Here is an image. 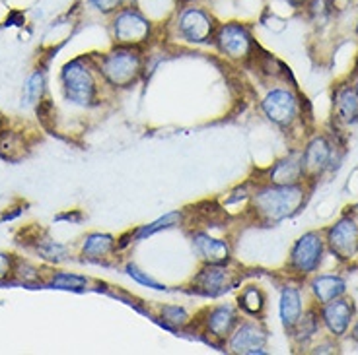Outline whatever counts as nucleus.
Segmentation results:
<instances>
[{
    "label": "nucleus",
    "instance_id": "obj_16",
    "mask_svg": "<svg viewBox=\"0 0 358 355\" xmlns=\"http://www.w3.org/2000/svg\"><path fill=\"white\" fill-rule=\"evenodd\" d=\"M117 252L115 239L108 233H90L82 241L80 257L88 262H103Z\"/></svg>",
    "mask_w": 358,
    "mask_h": 355
},
{
    "label": "nucleus",
    "instance_id": "obj_5",
    "mask_svg": "<svg viewBox=\"0 0 358 355\" xmlns=\"http://www.w3.org/2000/svg\"><path fill=\"white\" fill-rule=\"evenodd\" d=\"M176 27H178V36L193 45H205L213 43L216 31V20L208 10L189 4L185 8H181L176 20Z\"/></svg>",
    "mask_w": 358,
    "mask_h": 355
},
{
    "label": "nucleus",
    "instance_id": "obj_7",
    "mask_svg": "<svg viewBox=\"0 0 358 355\" xmlns=\"http://www.w3.org/2000/svg\"><path fill=\"white\" fill-rule=\"evenodd\" d=\"M240 284L234 272L226 264H205L193 278V292L205 297H220Z\"/></svg>",
    "mask_w": 358,
    "mask_h": 355
},
{
    "label": "nucleus",
    "instance_id": "obj_38",
    "mask_svg": "<svg viewBox=\"0 0 358 355\" xmlns=\"http://www.w3.org/2000/svg\"><path fill=\"white\" fill-rule=\"evenodd\" d=\"M357 36H358V24H357Z\"/></svg>",
    "mask_w": 358,
    "mask_h": 355
},
{
    "label": "nucleus",
    "instance_id": "obj_37",
    "mask_svg": "<svg viewBox=\"0 0 358 355\" xmlns=\"http://www.w3.org/2000/svg\"><path fill=\"white\" fill-rule=\"evenodd\" d=\"M183 2H193V0H183Z\"/></svg>",
    "mask_w": 358,
    "mask_h": 355
},
{
    "label": "nucleus",
    "instance_id": "obj_27",
    "mask_svg": "<svg viewBox=\"0 0 358 355\" xmlns=\"http://www.w3.org/2000/svg\"><path fill=\"white\" fill-rule=\"evenodd\" d=\"M160 319L162 324L166 326L168 330H176V328H183L185 324L189 322V315L183 307L179 305H166L162 307L160 311Z\"/></svg>",
    "mask_w": 358,
    "mask_h": 355
},
{
    "label": "nucleus",
    "instance_id": "obj_8",
    "mask_svg": "<svg viewBox=\"0 0 358 355\" xmlns=\"http://www.w3.org/2000/svg\"><path fill=\"white\" fill-rule=\"evenodd\" d=\"M323 257V239L320 233L310 231L296 241L290 252V268L300 274H312L317 270Z\"/></svg>",
    "mask_w": 358,
    "mask_h": 355
},
{
    "label": "nucleus",
    "instance_id": "obj_34",
    "mask_svg": "<svg viewBox=\"0 0 358 355\" xmlns=\"http://www.w3.org/2000/svg\"><path fill=\"white\" fill-rule=\"evenodd\" d=\"M287 2H290L292 6H302V4H306L308 0H287Z\"/></svg>",
    "mask_w": 358,
    "mask_h": 355
},
{
    "label": "nucleus",
    "instance_id": "obj_25",
    "mask_svg": "<svg viewBox=\"0 0 358 355\" xmlns=\"http://www.w3.org/2000/svg\"><path fill=\"white\" fill-rule=\"evenodd\" d=\"M181 220H183V213L181 212H168L166 216L158 218L156 222L146 223V225H143L141 229L134 231L133 237L134 239L143 241L144 237H150V235L158 233V231L168 229V227H173V225H179V223H181Z\"/></svg>",
    "mask_w": 358,
    "mask_h": 355
},
{
    "label": "nucleus",
    "instance_id": "obj_24",
    "mask_svg": "<svg viewBox=\"0 0 358 355\" xmlns=\"http://www.w3.org/2000/svg\"><path fill=\"white\" fill-rule=\"evenodd\" d=\"M45 89H47V78H45V70H36L29 78H27L26 86H24V101L26 105H37L39 101H43Z\"/></svg>",
    "mask_w": 358,
    "mask_h": 355
},
{
    "label": "nucleus",
    "instance_id": "obj_22",
    "mask_svg": "<svg viewBox=\"0 0 358 355\" xmlns=\"http://www.w3.org/2000/svg\"><path fill=\"white\" fill-rule=\"evenodd\" d=\"M337 115L345 123H358V93L357 89L345 88L337 93Z\"/></svg>",
    "mask_w": 358,
    "mask_h": 355
},
{
    "label": "nucleus",
    "instance_id": "obj_17",
    "mask_svg": "<svg viewBox=\"0 0 358 355\" xmlns=\"http://www.w3.org/2000/svg\"><path fill=\"white\" fill-rule=\"evenodd\" d=\"M331 158H333L331 144L327 142L323 136L313 138L312 142L308 144V148L304 150V153H302L306 175H308V173H313V175L322 173L323 169L329 167Z\"/></svg>",
    "mask_w": 358,
    "mask_h": 355
},
{
    "label": "nucleus",
    "instance_id": "obj_6",
    "mask_svg": "<svg viewBox=\"0 0 358 355\" xmlns=\"http://www.w3.org/2000/svg\"><path fill=\"white\" fill-rule=\"evenodd\" d=\"M213 43L216 49L232 59V61H245L250 59L253 49H255V41L251 36V29L245 24L240 22H228V24H220L216 27L215 39Z\"/></svg>",
    "mask_w": 358,
    "mask_h": 355
},
{
    "label": "nucleus",
    "instance_id": "obj_23",
    "mask_svg": "<svg viewBox=\"0 0 358 355\" xmlns=\"http://www.w3.org/2000/svg\"><path fill=\"white\" fill-rule=\"evenodd\" d=\"M45 284L53 289H72V292H82L88 285V278L72 272H64V270H57L53 274L45 280Z\"/></svg>",
    "mask_w": 358,
    "mask_h": 355
},
{
    "label": "nucleus",
    "instance_id": "obj_12",
    "mask_svg": "<svg viewBox=\"0 0 358 355\" xmlns=\"http://www.w3.org/2000/svg\"><path fill=\"white\" fill-rule=\"evenodd\" d=\"M193 249L205 264H228L232 258V247L228 241L216 239L203 231L193 235Z\"/></svg>",
    "mask_w": 358,
    "mask_h": 355
},
{
    "label": "nucleus",
    "instance_id": "obj_1",
    "mask_svg": "<svg viewBox=\"0 0 358 355\" xmlns=\"http://www.w3.org/2000/svg\"><path fill=\"white\" fill-rule=\"evenodd\" d=\"M306 202V190L300 185H268L253 195V212L267 223H277L294 216Z\"/></svg>",
    "mask_w": 358,
    "mask_h": 355
},
{
    "label": "nucleus",
    "instance_id": "obj_36",
    "mask_svg": "<svg viewBox=\"0 0 358 355\" xmlns=\"http://www.w3.org/2000/svg\"><path fill=\"white\" fill-rule=\"evenodd\" d=\"M355 89H357V93H358V80H357V88H355Z\"/></svg>",
    "mask_w": 358,
    "mask_h": 355
},
{
    "label": "nucleus",
    "instance_id": "obj_13",
    "mask_svg": "<svg viewBox=\"0 0 358 355\" xmlns=\"http://www.w3.org/2000/svg\"><path fill=\"white\" fill-rule=\"evenodd\" d=\"M352 315H355L352 301L343 299V297L335 299V301L325 303L322 309L323 322H325V326H327V330L331 332L333 336L347 334V330L350 326V320H352Z\"/></svg>",
    "mask_w": 358,
    "mask_h": 355
},
{
    "label": "nucleus",
    "instance_id": "obj_9",
    "mask_svg": "<svg viewBox=\"0 0 358 355\" xmlns=\"http://www.w3.org/2000/svg\"><path fill=\"white\" fill-rule=\"evenodd\" d=\"M263 111L275 125H292L298 115V99L288 89H273L263 99Z\"/></svg>",
    "mask_w": 358,
    "mask_h": 355
},
{
    "label": "nucleus",
    "instance_id": "obj_14",
    "mask_svg": "<svg viewBox=\"0 0 358 355\" xmlns=\"http://www.w3.org/2000/svg\"><path fill=\"white\" fill-rule=\"evenodd\" d=\"M203 324H205V334L215 340H224L238 326V312L234 311V307L230 305H220L206 311Z\"/></svg>",
    "mask_w": 358,
    "mask_h": 355
},
{
    "label": "nucleus",
    "instance_id": "obj_20",
    "mask_svg": "<svg viewBox=\"0 0 358 355\" xmlns=\"http://www.w3.org/2000/svg\"><path fill=\"white\" fill-rule=\"evenodd\" d=\"M26 138L16 130H0V156L8 161H18L26 156Z\"/></svg>",
    "mask_w": 358,
    "mask_h": 355
},
{
    "label": "nucleus",
    "instance_id": "obj_39",
    "mask_svg": "<svg viewBox=\"0 0 358 355\" xmlns=\"http://www.w3.org/2000/svg\"><path fill=\"white\" fill-rule=\"evenodd\" d=\"M82 2H84V0H82Z\"/></svg>",
    "mask_w": 358,
    "mask_h": 355
},
{
    "label": "nucleus",
    "instance_id": "obj_3",
    "mask_svg": "<svg viewBox=\"0 0 358 355\" xmlns=\"http://www.w3.org/2000/svg\"><path fill=\"white\" fill-rule=\"evenodd\" d=\"M61 86L66 101L74 105L92 107L98 101V82L88 59L78 56L66 63L61 70Z\"/></svg>",
    "mask_w": 358,
    "mask_h": 355
},
{
    "label": "nucleus",
    "instance_id": "obj_28",
    "mask_svg": "<svg viewBox=\"0 0 358 355\" xmlns=\"http://www.w3.org/2000/svg\"><path fill=\"white\" fill-rule=\"evenodd\" d=\"M292 330H296V340H298V342H306V340H310L313 334H317V330H320V319H317L313 312L302 315Z\"/></svg>",
    "mask_w": 358,
    "mask_h": 355
},
{
    "label": "nucleus",
    "instance_id": "obj_15",
    "mask_svg": "<svg viewBox=\"0 0 358 355\" xmlns=\"http://www.w3.org/2000/svg\"><path fill=\"white\" fill-rule=\"evenodd\" d=\"M306 177L304 161L302 153H292L285 160L277 161L273 169L268 171L271 185H300V181Z\"/></svg>",
    "mask_w": 358,
    "mask_h": 355
},
{
    "label": "nucleus",
    "instance_id": "obj_31",
    "mask_svg": "<svg viewBox=\"0 0 358 355\" xmlns=\"http://www.w3.org/2000/svg\"><path fill=\"white\" fill-rule=\"evenodd\" d=\"M306 6H308L310 16H313L315 20H325L331 14L333 0H308Z\"/></svg>",
    "mask_w": 358,
    "mask_h": 355
},
{
    "label": "nucleus",
    "instance_id": "obj_10",
    "mask_svg": "<svg viewBox=\"0 0 358 355\" xmlns=\"http://www.w3.org/2000/svg\"><path fill=\"white\" fill-rule=\"evenodd\" d=\"M327 245L337 258L349 260L357 255L358 249V225L350 218H343L341 222L327 231Z\"/></svg>",
    "mask_w": 358,
    "mask_h": 355
},
{
    "label": "nucleus",
    "instance_id": "obj_2",
    "mask_svg": "<svg viewBox=\"0 0 358 355\" xmlns=\"http://www.w3.org/2000/svg\"><path fill=\"white\" fill-rule=\"evenodd\" d=\"M98 70L103 80L115 88H129L138 80L143 72V56L136 47L117 45L98 61Z\"/></svg>",
    "mask_w": 358,
    "mask_h": 355
},
{
    "label": "nucleus",
    "instance_id": "obj_4",
    "mask_svg": "<svg viewBox=\"0 0 358 355\" xmlns=\"http://www.w3.org/2000/svg\"><path fill=\"white\" fill-rule=\"evenodd\" d=\"M111 36L121 47H141L152 37V22L134 6H123L111 16Z\"/></svg>",
    "mask_w": 358,
    "mask_h": 355
},
{
    "label": "nucleus",
    "instance_id": "obj_29",
    "mask_svg": "<svg viewBox=\"0 0 358 355\" xmlns=\"http://www.w3.org/2000/svg\"><path fill=\"white\" fill-rule=\"evenodd\" d=\"M84 4H88L90 8L96 10L101 16H113L117 10L127 6V0H84Z\"/></svg>",
    "mask_w": 358,
    "mask_h": 355
},
{
    "label": "nucleus",
    "instance_id": "obj_21",
    "mask_svg": "<svg viewBox=\"0 0 358 355\" xmlns=\"http://www.w3.org/2000/svg\"><path fill=\"white\" fill-rule=\"evenodd\" d=\"M34 249L39 257L47 260V262H55V264H59V262H64V260H69V247L66 245H61V243H57V241L49 239V237H37L34 241Z\"/></svg>",
    "mask_w": 358,
    "mask_h": 355
},
{
    "label": "nucleus",
    "instance_id": "obj_26",
    "mask_svg": "<svg viewBox=\"0 0 358 355\" xmlns=\"http://www.w3.org/2000/svg\"><path fill=\"white\" fill-rule=\"evenodd\" d=\"M238 305H240V309H242L243 312L257 317V315H261V311L265 309V295H263V292H261L259 287L250 285V287H245V289L240 293Z\"/></svg>",
    "mask_w": 358,
    "mask_h": 355
},
{
    "label": "nucleus",
    "instance_id": "obj_30",
    "mask_svg": "<svg viewBox=\"0 0 358 355\" xmlns=\"http://www.w3.org/2000/svg\"><path fill=\"white\" fill-rule=\"evenodd\" d=\"M125 272L133 278L134 282L146 285V287H152V289H156V292H166V289H168L166 285L160 284V282H156V280H152L150 275L144 274L143 270H138V266H134V264H127Z\"/></svg>",
    "mask_w": 358,
    "mask_h": 355
},
{
    "label": "nucleus",
    "instance_id": "obj_32",
    "mask_svg": "<svg viewBox=\"0 0 358 355\" xmlns=\"http://www.w3.org/2000/svg\"><path fill=\"white\" fill-rule=\"evenodd\" d=\"M16 262H18V258L14 257V255H8V252L0 250V282H6V280H10L14 275Z\"/></svg>",
    "mask_w": 358,
    "mask_h": 355
},
{
    "label": "nucleus",
    "instance_id": "obj_18",
    "mask_svg": "<svg viewBox=\"0 0 358 355\" xmlns=\"http://www.w3.org/2000/svg\"><path fill=\"white\" fill-rule=\"evenodd\" d=\"M345 289H347V284L339 275H317L312 282L313 297H315V301L322 303V305L343 297Z\"/></svg>",
    "mask_w": 358,
    "mask_h": 355
},
{
    "label": "nucleus",
    "instance_id": "obj_19",
    "mask_svg": "<svg viewBox=\"0 0 358 355\" xmlns=\"http://www.w3.org/2000/svg\"><path fill=\"white\" fill-rule=\"evenodd\" d=\"M280 320L287 330H292L302 317V295L296 287H285L280 293Z\"/></svg>",
    "mask_w": 358,
    "mask_h": 355
},
{
    "label": "nucleus",
    "instance_id": "obj_33",
    "mask_svg": "<svg viewBox=\"0 0 358 355\" xmlns=\"http://www.w3.org/2000/svg\"><path fill=\"white\" fill-rule=\"evenodd\" d=\"M57 222H63V220H66V222H80L82 220V213L80 212H69V213H61V216H57L55 218Z\"/></svg>",
    "mask_w": 358,
    "mask_h": 355
},
{
    "label": "nucleus",
    "instance_id": "obj_11",
    "mask_svg": "<svg viewBox=\"0 0 358 355\" xmlns=\"http://www.w3.org/2000/svg\"><path fill=\"white\" fill-rule=\"evenodd\" d=\"M265 344H267V332L255 322H243L230 334V349L234 354H265Z\"/></svg>",
    "mask_w": 358,
    "mask_h": 355
},
{
    "label": "nucleus",
    "instance_id": "obj_35",
    "mask_svg": "<svg viewBox=\"0 0 358 355\" xmlns=\"http://www.w3.org/2000/svg\"><path fill=\"white\" fill-rule=\"evenodd\" d=\"M352 338L358 342V324H355V328H352Z\"/></svg>",
    "mask_w": 358,
    "mask_h": 355
}]
</instances>
